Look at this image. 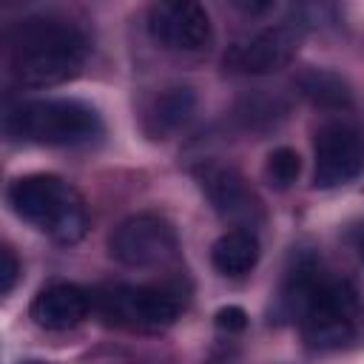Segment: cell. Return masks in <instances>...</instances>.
I'll return each instance as SVG.
<instances>
[{
  "label": "cell",
  "mask_w": 364,
  "mask_h": 364,
  "mask_svg": "<svg viewBox=\"0 0 364 364\" xmlns=\"http://www.w3.org/2000/svg\"><path fill=\"white\" fill-rule=\"evenodd\" d=\"M9 71L26 88H48L77 77L88 60L85 31L54 14H34L17 20L9 34Z\"/></svg>",
  "instance_id": "obj_1"
},
{
  "label": "cell",
  "mask_w": 364,
  "mask_h": 364,
  "mask_svg": "<svg viewBox=\"0 0 364 364\" xmlns=\"http://www.w3.org/2000/svg\"><path fill=\"white\" fill-rule=\"evenodd\" d=\"M6 199L11 210L60 245H74L88 230V210L80 191L57 173H26L17 176Z\"/></svg>",
  "instance_id": "obj_2"
},
{
  "label": "cell",
  "mask_w": 364,
  "mask_h": 364,
  "mask_svg": "<svg viewBox=\"0 0 364 364\" xmlns=\"http://www.w3.org/2000/svg\"><path fill=\"white\" fill-rule=\"evenodd\" d=\"M3 128L11 139L34 145H85L102 136V117L74 97L26 100L6 111Z\"/></svg>",
  "instance_id": "obj_3"
},
{
  "label": "cell",
  "mask_w": 364,
  "mask_h": 364,
  "mask_svg": "<svg viewBox=\"0 0 364 364\" xmlns=\"http://www.w3.org/2000/svg\"><path fill=\"white\" fill-rule=\"evenodd\" d=\"M91 304L102 321L139 333H159L182 313L179 290L156 284H108L91 293Z\"/></svg>",
  "instance_id": "obj_4"
},
{
  "label": "cell",
  "mask_w": 364,
  "mask_h": 364,
  "mask_svg": "<svg viewBox=\"0 0 364 364\" xmlns=\"http://www.w3.org/2000/svg\"><path fill=\"white\" fill-rule=\"evenodd\" d=\"M108 253L125 267H162L176 259L179 236L168 219L136 213L114 228L108 236Z\"/></svg>",
  "instance_id": "obj_5"
},
{
  "label": "cell",
  "mask_w": 364,
  "mask_h": 364,
  "mask_svg": "<svg viewBox=\"0 0 364 364\" xmlns=\"http://www.w3.org/2000/svg\"><path fill=\"white\" fill-rule=\"evenodd\" d=\"M313 156V185L324 191L338 188L364 171V139L350 122L330 119L316 131Z\"/></svg>",
  "instance_id": "obj_6"
},
{
  "label": "cell",
  "mask_w": 364,
  "mask_h": 364,
  "mask_svg": "<svg viewBox=\"0 0 364 364\" xmlns=\"http://www.w3.org/2000/svg\"><path fill=\"white\" fill-rule=\"evenodd\" d=\"M304 37V26L301 23H276L267 26L256 34H250L242 43H233L225 54V68L233 74H273L279 68H284L296 51L299 43Z\"/></svg>",
  "instance_id": "obj_7"
},
{
  "label": "cell",
  "mask_w": 364,
  "mask_h": 364,
  "mask_svg": "<svg viewBox=\"0 0 364 364\" xmlns=\"http://www.w3.org/2000/svg\"><path fill=\"white\" fill-rule=\"evenodd\" d=\"M193 179L210 208L225 219L239 228H247L262 219V202L250 191L247 179L228 162L219 159H202L193 168Z\"/></svg>",
  "instance_id": "obj_8"
},
{
  "label": "cell",
  "mask_w": 364,
  "mask_h": 364,
  "mask_svg": "<svg viewBox=\"0 0 364 364\" xmlns=\"http://www.w3.org/2000/svg\"><path fill=\"white\" fill-rule=\"evenodd\" d=\"M148 34L168 51H202L213 40V26L196 0H162L148 9Z\"/></svg>",
  "instance_id": "obj_9"
},
{
  "label": "cell",
  "mask_w": 364,
  "mask_h": 364,
  "mask_svg": "<svg viewBox=\"0 0 364 364\" xmlns=\"http://www.w3.org/2000/svg\"><path fill=\"white\" fill-rule=\"evenodd\" d=\"M91 310H94V304H91V293L85 287L71 284V282H54V284H46L34 296L28 316L37 327L60 333V330H71V327L82 324Z\"/></svg>",
  "instance_id": "obj_10"
},
{
  "label": "cell",
  "mask_w": 364,
  "mask_h": 364,
  "mask_svg": "<svg viewBox=\"0 0 364 364\" xmlns=\"http://www.w3.org/2000/svg\"><path fill=\"white\" fill-rule=\"evenodd\" d=\"M193 108H196V94L191 85H168L148 102L142 114V125L148 136L165 139L193 117Z\"/></svg>",
  "instance_id": "obj_11"
},
{
  "label": "cell",
  "mask_w": 364,
  "mask_h": 364,
  "mask_svg": "<svg viewBox=\"0 0 364 364\" xmlns=\"http://www.w3.org/2000/svg\"><path fill=\"white\" fill-rule=\"evenodd\" d=\"M299 324L307 347L318 353L341 350L355 338V310H321L304 316Z\"/></svg>",
  "instance_id": "obj_12"
},
{
  "label": "cell",
  "mask_w": 364,
  "mask_h": 364,
  "mask_svg": "<svg viewBox=\"0 0 364 364\" xmlns=\"http://www.w3.org/2000/svg\"><path fill=\"white\" fill-rule=\"evenodd\" d=\"M259 239L253 230H245V228H236V230H228L222 233L213 247H210V264L216 273L222 276H245L256 267L259 262Z\"/></svg>",
  "instance_id": "obj_13"
},
{
  "label": "cell",
  "mask_w": 364,
  "mask_h": 364,
  "mask_svg": "<svg viewBox=\"0 0 364 364\" xmlns=\"http://www.w3.org/2000/svg\"><path fill=\"white\" fill-rule=\"evenodd\" d=\"M296 88L316 108L347 111L353 105V88H350V82L338 71H330V68H304L296 77Z\"/></svg>",
  "instance_id": "obj_14"
},
{
  "label": "cell",
  "mask_w": 364,
  "mask_h": 364,
  "mask_svg": "<svg viewBox=\"0 0 364 364\" xmlns=\"http://www.w3.org/2000/svg\"><path fill=\"white\" fill-rule=\"evenodd\" d=\"M290 105L287 100H282L279 94H264V91H256V94H247L236 102L233 108V119L242 131H250V134H264L270 128H276L284 117H287Z\"/></svg>",
  "instance_id": "obj_15"
},
{
  "label": "cell",
  "mask_w": 364,
  "mask_h": 364,
  "mask_svg": "<svg viewBox=\"0 0 364 364\" xmlns=\"http://www.w3.org/2000/svg\"><path fill=\"white\" fill-rule=\"evenodd\" d=\"M299 173H301V156H299L293 148L282 145V148H273V151L267 154L264 176H267V182H270L276 191H287V188L299 179Z\"/></svg>",
  "instance_id": "obj_16"
},
{
  "label": "cell",
  "mask_w": 364,
  "mask_h": 364,
  "mask_svg": "<svg viewBox=\"0 0 364 364\" xmlns=\"http://www.w3.org/2000/svg\"><path fill=\"white\" fill-rule=\"evenodd\" d=\"M213 324H216V330L233 336V333H242V330L247 327V313H245L239 304H225V307L216 310Z\"/></svg>",
  "instance_id": "obj_17"
},
{
  "label": "cell",
  "mask_w": 364,
  "mask_h": 364,
  "mask_svg": "<svg viewBox=\"0 0 364 364\" xmlns=\"http://www.w3.org/2000/svg\"><path fill=\"white\" fill-rule=\"evenodd\" d=\"M0 262H3V267H0V293L9 296L11 287H14V282H17V276H20V262H17V256H14L11 247H3L0 250Z\"/></svg>",
  "instance_id": "obj_18"
},
{
  "label": "cell",
  "mask_w": 364,
  "mask_h": 364,
  "mask_svg": "<svg viewBox=\"0 0 364 364\" xmlns=\"http://www.w3.org/2000/svg\"><path fill=\"white\" fill-rule=\"evenodd\" d=\"M355 250H358V256H361V262H364V228L355 233Z\"/></svg>",
  "instance_id": "obj_19"
},
{
  "label": "cell",
  "mask_w": 364,
  "mask_h": 364,
  "mask_svg": "<svg viewBox=\"0 0 364 364\" xmlns=\"http://www.w3.org/2000/svg\"><path fill=\"white\" fill-rule=\"evenodd\" d=\"M26 364H43V361H26Z\"/></svg>",
  "instance_id": "obj_20"
}]
</instances>
